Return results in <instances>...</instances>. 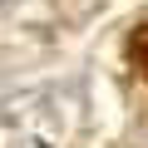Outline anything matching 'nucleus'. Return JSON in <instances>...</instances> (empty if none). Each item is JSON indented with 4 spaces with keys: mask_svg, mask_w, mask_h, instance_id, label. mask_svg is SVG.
<instances>
[{
    "mask_svg": "<svg viewBox=\"0 0 148 148\" xmlns=\"http://www.w3.org/2000/svg\"><path fill=\"white\" fill-rule=\"evenodd\" d=\"M128 54H133V64H138V74L148 79V30H138V35H133V45H128Z\"/></svg>",
    "mask_w": 148,
    "mask_h": 148,
    "instance_id": "1",
    "label": "nucleus"
}]
</instances>
